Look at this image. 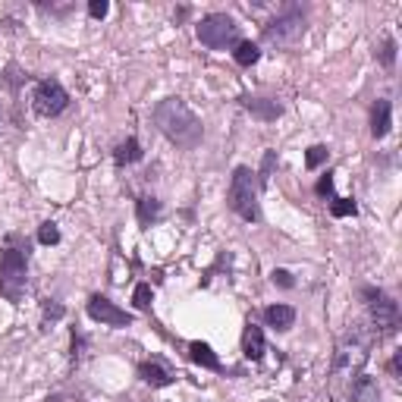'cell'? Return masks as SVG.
Listing matches in <instances>:
<instances>
[{"label":"cell","mask_w":402,"mask_h":402,"mask_svg":"<svg viewBox=\"0 0 402 402\" xmlns=\"http://www.w3.org/2000/svg\"><path fill=\"white\" fill-rule=\"evenodd\" d=\"M154 123L163 135L173 144H179L182 151H192L201 144L204 138V126L195 117V110L179 98H163L161 104L154 107Z\"/></svg>","instance_id":"obj_1"},{"label":"cell","mask_w":402,"mask_h":402,"mask_svg":"<svg viewBox=\"0 0 402 402\" xmlns=\"http://www.w3.org/2000/svg\"><path fill=\"white\" fill-rule=\"evenodd\" d=\"M25 286H29V242H19L16 232H10L0 251V295L19 305Z\"/></svg>","instance_id":"obj_2"},{"label":"cell","mask_w":402,"mask_h":402,"mask_svg":"<svg viewBox=\"0 0 402 402\" xmlns=\"http://www.w3.org/2000/svg\"><path fill=\"white\" fill-rule=\"evenodd\" d=\"M230 207L239 214L242 220L255 223L261 217L258 211V186H255V173L248 167H236L232 170V179H230V195H226Z\"/></svg>","instance_id":"obj_3"},{"label":"cell","mask_w":402,"mask_h":402,"mask_svg":"<svg viewBox=\"0 0 402 402\" xmlns=\"http://www.w3.org/2000/svg\"><path fill=\"white\" fill-rule=\"evenodd\" d=\"M368 349H371V336L362 327H352L349 336L336 345V358H333V371L336 374H358L368 362Z\"/></svg>","instance_id":"obj_4"},{"label":"cell","mask_w":402,"mask_h":402,"mask_svg":"<svg viewBox=\"0 0 402 402\" xmlns=\"http://www.w3.org/2000/svg\"><path fill=\"white\" fill-rule=\"evenodd\" d=\"M362 295H364V302H368L371 324L377 327V336L396 333V327H399V305H396L383 289H374V286H364Z\"/></svg>","instance_id":"obj_5"},{"label":"cell","mask_w":402,"mask_h":402,"mask_svg":"<svg viewBox=\"0 0 402 402\" xmlns=\"http://www.w3.org/2000/svg\"><path fill=\"white\" fill-rule=\"evenodd\" d=\"M198 41L211 50H223L230 44H239V25L226 13H211L198 22Z\"/></svg>","instance_id":"obj_6"},{"label":"cell","mask_w":402,"mask_h":402,"mask_svg":"<svg viewBox=\"0 0 402 402\" xmlns=\"http://www.w3.org/2000/svg\"><path fill=\"white\" fill-rule=\"evenodd\" d=\"M302 31H305V13H302L299 6H289L286 13H280V16L264 29V41L283 47V44H292Z\"/></svg>","instance_id":"obj_7"},{"label":"cell","mask_w":402,"mask_h":402,"mask_svg":"<svg viewBox=\"0 0 402 402\" xmlns=\"http://www.w3.org/2000/svg\"><path fill=\"white\" fill-rule=\"evenodd\" d=\"M31 100H35V113H41V117H57V113L66 110L69 94L57 79H44V82H38L35 98Z\"/></svg>","instance_id":"obj_8"},{"label":"cell","mask_w":402,"mask_h":402,"mask_svg":"<svg viewBox=\"0 0 402 402\" xmlns=\"http://www.w3.org/2000/svg\"><path fill=\"white\" fill-rule=\"evenodd\" d=\"M88 314H91L94 320H100V324H107V327H117V330L132 324V314L123 311L119 305H113L107 295H91V299H88Z\"/></svg>","instance_id":"obj_9"},{"label":"cell","mask_w":402,"mask_h":402,"mask_svg":"<svg viewBox=\"0 0 402 402\" xmlns=\"http://www.w3.org/2000/svg\"><path fill=\"white\" fill-rule=\"evenodd\" d=\"M264 330L258 324H248L245 327V336H242V352H245V358L248 362H261L264 358Z\"/></svg>","instance_id":"obj_10"},{"label":"cell","mask_w":402,"mask_h":402,"mask_svg":"<svg viewBox=\"0 0 402 402\" xmlns=\"http://www.w3.org/2000/svg\"><path fill=\"white\" fill-rule=\"evenodd\" d=\"M389 100L387 98H377L374 107H371V135L374 138H383L389 132Z\"/></svg>","instance_id":"obj_11"},{"label":"cell","mask_w":402,"mask_h":402,"mask_svg":"<svg viewBox=\"0 0 402 402\" xmlns=\"http://www.w3.org/2000/svg\"><path fill=\"white\" fill-rule=\"evenodd\" d=\"M245 110L255 113L258 119H264V123H270V119H276L283 113V107L276 104V100H264V98H242Z\"/></svg>","instance_id":"obj_12"},{"label":"cell","mask_w":402,"mask_h":402,"mask_svg":"<svg viewBox=\"0 0 402 402\" xmlns=\"http://www.w3.org/2000/svg\"><path fill=\"white\" fill-rule=\"evenodd\" d=\"M138 377H142L144 383H151V387H170V383H173V374H170L167 368H161L157 362H142V364H138Z\"/></svg>","instance_id":"obj_13"},{"label":"cell","mask_w":402,"mask_h":402,"mask_svg":"<svg viewBox=\"0 0 402 402\" xmlns=\"http://www.w3.org/2000/svg\"><path fill=\"white\" fill-rule=\"evenodd\" d=\"M264 320H267L274 330H289L295 324V308L289 305H270L264 308Z\"/></svg>","instance_id":"obj_14"},{"label":"cell","mask_w":402,"mask_h":402,"mask_svg":"<svg viewBox=\"0 0 402 402\" xmlns=\"http://www.w3.org/2000/svg\"><path fill=\"white\" fill-rule=\"evenodd\" d=\"M349 402H380V389L371 377H358L352 383V393H349Z\"/></svg>","instance_id":"obj_15"},{"label":"cell","mask_w":402,"mask_h":402,"mask_svg":"<svg viewBox=\"0 0 402 402\" xmlns=\"http://www.w3.org/2000/svg\"><path fill=\"white\" fill-rule=\"evenodd\" d=\"M188 355H192L195 364H201V368H211V371H220V358L214 355V349L207 343H188Z\"/></svg>","instance_id":"obj_16"},{"label":"cell","mask_w":402,"mask_h":402,"mask_svg":"<svg viewBox=\"0 0 402 402\" xmlns=\"http://www.w3.org/2000/svg\"><path fill=\"white\" fill-rule=\"evenodd\" d=\"M135 214H138V223H142V226H151L157 217H161V201H157L154 195H144V198H138Z\"/></svg>","instance_id":"obj_17"},{"label":"cell","mask_w":402,"mask_h":402,"mask_svg":"<svg viewBox=\"0 0 402 402\" xmlns=\"http://www.w3.org/2000/svg\"><path fill=\"white\" fill-rule=\"evenodd\" d=\"M113 161H117L119 167H126V163H135V161H142V144H138V138H126V142L119 144L117 151H113Z\"/></svg>","instance_id":"obj_18"},{"label":"cell","mask_w":402,"mask_h":402,"mask_svg":"<svg viewBox=\"0 0 402 402\" xmlns=\"http://www.w3.org/2000/svg\"><path fill=\"white\" fill-rule=\"evenodd\" d=\"M232 60H236L239 66H251V63L261 60V47H258L255 41H239L236 50H232Z\"/></svg>","instance_id":"obj_19"},{"label":"cell","mask_w":402,"mask_h":402,"mask_svg":"<svg viewBox=\"0 0 402 402\" xmlns=\"http://www.w3.org/2000/svg\"><path fill=\"white\" fill-rule=\"evenodd\" d=\"M41 314H44V327H47V324H57V320L66 314V308H63L60 302H54V299H44L41 302Z\"/></svg>","instance_id":"obj_20"},{"label":"cell","mask_w":402,"mask_h":402,"mask_svg":"<svg viewBox=\"0 0 402 402\" xmlns=\"http://www.w3.org/2000/svg\"><path fill=\"white\" fill-rule=\"evenodd\" d=\"M151 299H154V292H151V283H138V286H135V295H132V302H135L138 311H148V308H151Z\"/></svg>","instance_id":"obj_21"},{"label":"cell","mask_w":402,"mask_h":402,"mask_svg":"<svg viewBox=\"0 0 402 402\" xmlns=\"http://www.w3.org/2000/svg\"><path fill=\"white\" fill-rule=\"evenodd\" d=\"M330 214H333V217H355L358 207H355V201H352V198H336L330 204Z\"/></svg>","instance_id":"obj_22"},{"label":"cell","mask_w":402,"mask_h":402,"mask_svg":"<svg viewBox=\"0 0 402 402\" xmlns=\"http://www.w3.org/2000/svg\"><path fill=\"white\" fill-rule=\"evenodd\" d=\"M38 242H41V245H57V242H60V230H57V223H50V220H47V223L38 226Z\"/></svg>","instance_id":"obj_23"},{"label":"cell","mask_w":402,"mask_h":402,"mask_svg":"<svg viewBox=\"0 0 402 402\" xmlns=\"http://www.w3.org/2000/svg\"><path fill=\"white\" fill-rule=\"evenodd\" d=\"M324 161H327V148H324V144H311V148H308V154H305V167L314 170V167H320Z\"/></svg>","instance_id":"obj_24"},{"label":"cell","mask_w":402,"mask_h":402,"mask_svg":"<svg viewBox=\"0 0 402 402\" xmlns=\"http://www.w3.org/2000/svg\"><path fill=\"white\" fill-rule=\"evenodd\" d=\"M380 63H383V66H393V63H396V41H393V38H383V44H380Z\"/></svg>","instance_id":"obj_25"},{"label":"cell","mask_w":402,"mask_h":402,"mask_svg":"<svg viewBox=\"0 0 402 402\" xmlns=\"http://www.w3.org/2000/svg\"><path fill=\"white\" fill-rule=\"evenodd\" d=\"M270 280H274L276 286H283V289H292V286H295L292 274H289V270H283V267H276L274 274H270Z\"/></svg>","instance_id":"obj_26"},{"label":"cell","mask_w":402,"mask_h":402,"mask_svg":"<svg viewBox=\"0 0 402 402\" xmlns=\"http://www.w3.org/2000/svg\"><path fill=\"white\" fill-rule=\"evenodd\" d=\"M88 13H91V19H104L107 13H110V3H107V0H91V3H88Z\"/></svg>","instance_id":"obj_27"},{"label":"cell","mask_w":402,"mask_h":402,"mask_svg":"<svg viewBox=\"0 0 402 402\" xmlns=\"http://www.w3.org/2000/svg\"><path fill=\"white\" fill-rule=\"evenodd\" d=\"M274 163H276V151H267V154H264V167H261V186H267Z\"/></svg>","instance_id":"obj_28"},{"label":"cell","mask_w":402,"mask_h":402,"mask_svg":"<svg viewBox=\"0 0 402 402\" xmlns=\"http://www.w3.org/2000/svg\"><path fill=\"white\" fill-rule=\"evenodd\" d=\"M314 192L320 195V198H327V195H333V176L327 173V176H320L318 179V186H314Z\"/></svg>","instance_id":"obj_29"},{"label":"cell","mask_w":402,"mask_h":402,"mask_svg":"<svg viewBox=\"0 0 402 402\" xmlns=\"http://www.w3.org/2000/svg\"><path fill=\"white\" fill-rule=\"evenodd\" d=\"M389 374L396 377V380H399V374H402V352H393V358H389Z\"/></svg>","instance_id":"obj_30"},{"label":"cell","mask_w":402,"mask_h":402,"mask_svg":"<svg viewBox=\"0 0 402 402\" xmlns=\"http://www.w3.org/2000/svg\"><path fill=\"white\" fill-rule=\"evenodd\" d=\"M82 345H85V339H82L79 333L73 330V362H75V358H79V355H82Z\"/></svg>","instance_id":"obj_31"}]
</instances>
